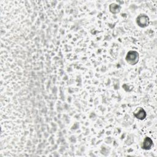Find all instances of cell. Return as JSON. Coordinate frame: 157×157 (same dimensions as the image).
<instances>
[{
    "label": "cell",
    "instance_id": "obj_2",
    "mask_svg": "<svg viewBox=\"0 0 157 157\" xmlns=\"http://www.w3.org/2000/svg\"><path fill=\"white\" fill-rule=\"evenodd\" d=\"M148 17L146 15L139 16L138 19H137V23H138L139 26L141 27H146L148 26Z\"/></svg>",
    "mask_w": 157,
    "mask_h": 157
},
{
    "label": "cell",
    "instance_id": "obj_1",
    "mask_svg": "<svg viewBox=\"0 0 157 157\" xmlns=\"http://www.w3.org/2000/svg\"><path fill=\"white\" fill-rule=\"evenodd\" d=\"M126 60L129 64L131 65H134L136 64L139 60V54L136 51H130L127 53L126 57Z\"/></svg>",
    "mask_w": 157,
    "mask_h": 157
},
{
    "label": "cell",
    "instance_id": "obj_5",
    "mask_svg": "<svg viewBox=\"0 0 157 157\" xmlns=\"http://www.w3.org/2000/svg\"><path fill=\"white\" fill-rule=\"evenodd\" d=\"M109 9L112 13L117 14L120 12V6L116 5V4H112V5H111V6H110Z\"/></svg>",
    "mask_w": 157,
    "mask_h": 157
},
{
    "label": "cell",
    "instance_id": "obj_4",
    "mask_svg": "<svg viewBox=\"0 0 157 157\" xmlns=\"http://www.w3.org/2000/svg\"><path fill=\"white\" fill-rule=\"evenodd\" d=\"M134 116L139 120H144L146 117V112L142 108H139L137 112L134 113Z\"/></svg>",
    "mask_w": 157,
    "mask_h": 157
},
{
    "label": "cell",
    "instance_id": "obj_3",
    "mask_svg": "<svg viewBox=\"0 0 157 157\" xmlns=\"http://www.w3.org/2000/svg\"><path fill=\"white\" fill-rule=\"evenodd\" d=\"M153 145L152 140L150 138H146L144 139L143 144L142 146V148L144 150H149L151 148Z\"/></svg>",
    "mask_w": 157,
    "mask_h": 157
}]
</instances>
